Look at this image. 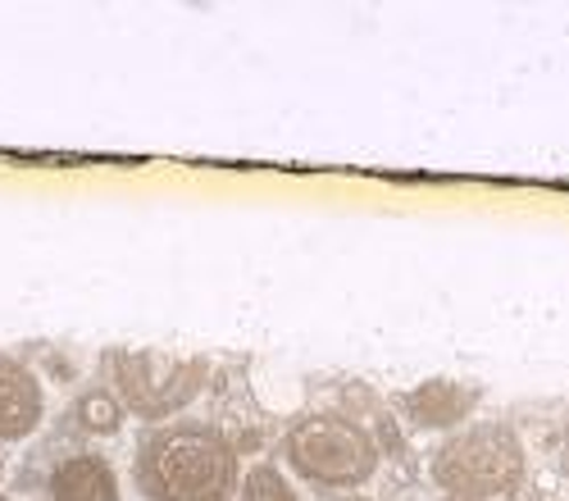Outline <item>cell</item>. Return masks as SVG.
Here are the masks:
<instances>
[{
    "mask_svg": "<svg viewBox=\"0 0 569 501\" xmlns=\"http://www.w3.org/2000/svg\"><path fill=\"white\" fill-rule=\"evenodd\" d=\"M132 483L147 501H228L237 492V447L214 424H164L137 442Z\"/></svg>",
    "mask_w": 569,
    "mask_h": 501,
    "instance_id": "cell-1",
    "label": "cell"
},
{
    "mask_svg": "<svg viewBox=\"0 0 569 501\" xmlns=\"http://www.w3.org/2000/svg\"><path fill=\"white\" fill-rule=\"evenodd\" d=\"M433 483L451 501H501L529 474V451L506 420H479L456 429L433 451Z\"/></svg>",
    "mask_w": 569,
    "mask_h": 501,
    "instance_id": "cell-2",
    "label": "cell"
},
{
    "mask_svg": "<svg viewBox=\"0 0 569 501\" xmlns=\"http://www.w3.org/2000/svg\"><path fill=\"white\" fill-rule=\"evenodd\" d=\"M282 461L315 488H365L378 474L383 447L373 429L342 410H315L282 433Z\"/></svg>",
    "mask_w": 569,
    "mask_h": 501,
    "instance_id": "cell-3",
    "label": "cell"
},
{
    "mask_svg": "<svg viewBox=\"0 0 569 501\" xmlns=\"http://www.w3.org/2000/svg\"><path fill=\"white\" fill-rule=\"evenodd\" d=\"M106 370H110V383L123 410H132L141 420H169L206 392L210 360L169 355L151 347H114L106 351Z\"/></svg>",
    "mask_w": 569,
    "mask_h": 501,
    "instance_id": "cell-4",
    "label": "cell"
},
{
    "mask_svg": "<svg viewBox=\"0 0 569 501\" xmlns=\"http://www.w3.org/2000/svg\"><path fill=\"white\" fill-rule=\"evenodd\" d=\"M46 420V392L32 364L0 351V442H23Z\"/></svg>",
    "mask_w": 569,
    "mask_h": 501,
    "instance_id": "cell-5",
    "label": "cell"
},
{
    "mask_svg": "<svg viewBox=\"0 0 569 501\" xmlns=\"http://www.w3.org/2000/svg\"><path fill=\"white\" fill-rule=\"evenodd\" d=\"M483 392L479 388H469V383H456V379H423L406 392L401 410H406V420L410 429L419 433H438V429H460L473 410H479Z\"/></svg>",
    "mask_w": 569,
    "mask_h": 501,
    "instance_id": "cell-6",
    "label": "cell"
},
{
    "mask_svg": "<svg viewBox=\"0 0 569 501\" xmlns=\"http://www.w3.org/2000/svg\"><path fill=\"white\" fill-rule=\"evenodd\" d=\"M51 501H123L119 474L106 455L73 451L51 470Z\"/></svg>",
    "mask_w": 569,
    "mask_h": 501,
    "instance_id": "cell-7",
    "label": "cell"
},
{
    "mask_svg": "<svg viewBox=\"0 0 569 501\" xmlns=\"http://www.w3.org/2000/svg\"><path fill=\"white\" fill-rule=\"evenodd\" d=\"M73 424L91 438H114L123 429V405L110 388H87L78 401H73Z\"/></svg>",
    "mask_w": 569,
    "mask_h": 501,
    "instance_id": "cell-8",
    "label": "cell"
},
{
    "mask_svg": "<svg viewBox=\"0 0 569 501\" xmlns=\"http://www.w3.org/2000/svg\"><path fill=\"white\" fill-rule=\"evenodd\" d=\"M237 501H297V492H292L288 474H282L278 465L260 461L237 479Z\"/></svg>",
    "mask_w": 569,
    "mask_h": 501,
    "instance_id": "cell-9",
    "label": "cell"
},
{
    "mask_svg": "<svg viewBox=\"0 0 569 501\" xmlns=\"http://www.w3.org/2000/svg\"><path fill=\"white\" fill-rule=\"evenodd\" d=\"M342 501H369V497H360V492H351V497H342Z\"/></svg>",
    "mask_w": 569,
    "mask_h": 501,
    "instance_id": "cell-10",
    "label": "cell"
},
{
    "mask_svg": "<svg viewBox=\"0 0 569 501\" xmlns=\"http://www.w3.org/2000/svg\"><path fill=\"white\" fill-rule=\"evenodd\" d=\"M0 479H6V455H0Z\"/></svg>",
    "mask_w": 569,
    "mask_h": 501,
    "instance_id": "cell-11",
    "label": "cell"
},
{
    "mask_svg": "<svg viewBox=\"0 0 569 501\" xmlns=\"http://www.w3.org/2000/svg\"><path fill=\"white\" fill-rule=\"evenodd\" d=\"M0 501H10V497H0Z\"/></svg>",
    "mask_w": 569,
    "mask_h": 501,
    "instance_id": "cell-12",
    "label": "cell"
}]
</instances>
